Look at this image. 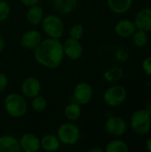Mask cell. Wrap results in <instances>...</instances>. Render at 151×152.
<instances>
[{"mask_svg": "<svg viewBox=\"0 0 151 152\" xmlns=\"http://www.w3.org/2000/svg\"><path fill=\"white\" fill-rule=\"evenodd\" d=\"M8 84H9L8 77L4 73L0 72V93L6 89V87L8 86Z\"/></svg>", "mask_w": 151, "mask_h": 152, "instance_id": "cell-27", "label": "cell"}, {"mask_svg": "<svg viewBox=\"0 0 151 152\" xmlns=\"http://www.w3.org/2000/svg\"><path fill=\"white\" fill-rule=\"evenodd\" d=\"M127 97L126 90L122 86H113L109 87L103 94V101L106 105L116 108L122 105Z\"/></svg>", "mask_w": 151, "mask_h": 152, "instance_id": "cell-6", "label": "cell"}, {"mask_svg": "<svg viewBox=\"0 0 151 152\" xmlns=\"http://www.w3.org/2000/svg\"><path fill=\"white\" fill-rule=\"evenodd\" d=\"M41 149L44 151H56L61 147V142L57 135L54 134H45L40 139Z\"/></svg>", "mask_w": 151, "mask_h": 152, "instance_id": "cell-18", "label": "cell"}, {"mask_svg": "<svg viewBox=\"0 0 151 152\" xmlns=\"http://www.w3.org/2000/svg\"><path fill=\"white\" fill-rule=\"evenodd\" d=\"M82 114L81 105L77 103L76 102L69 103L64 109V116L70 122L77 121Z\"/></svg>", "mask_w": 151, "mask_h": 152, "instance_id": "cell-20", "label": "cell"}, {"mask_svg": "<svg viewBox=\"0 0 151 152\" xmlns=\"http://www.w3.org/2000/svg\"><path fill=\"white\" fill-rule=\"evenodd\" d=\"M57 137L61 143L65 145L76 144L81 136L79 127L72 122L61 124L57 129Z\"/></svg>", "mask_w": 151, "mask_h": 152, "instance_id": "cell-4", "label": "cell"}, {"mask_svg": "<svg viewBox=\"0 0 151 152\" xmlns=\"http://www.w3.org/2000/svg\"><path fill=\"white\" fill-rule=\"evenodd\" d=\"M46 1H53V0H46Z\"/></svg>", "mask_w": 151, "mask_h": 152, "instance_id": "cell-34", "label": "cell"}, {"mask_svg": "<svg viewBox=\"0 0 151 152\" xmlns=\"http://www.w3.org/2000/svg\"><path fill=\"white\" fill-rule=\"evenodd\" d=\"M136 29L137 28L134 21L130 20H121L115 26V31L117 35L124 38L132 37Z\"/></svg>", "mask_w": 151, "mask_h": 152, "instance_id": "cell-15", "label": "cell"}, {"mask_svg": "<svg viewBox=\"0 0 151 152\" xmlns=\"http://www.w3.org/2000/svg\"><path fill=\"white\" fill-rule=\"evenodd\" d=\"M20 91L23 96L28 99H32L33 97L40 94L41 82L35 77H28L22 81Z\"/></svg>", "mask_w": 151, "mask_h": 152, "instance_id": "cell-9", "label": "cell"}, {"mask_svg": "<svg viewBox=\"0 0 151 152\" xmlns=\"http://www.w3.org/2000/svg\"><path fill=\"white\" fill-rule=\"evenodd\" d=\"M24 5L26 6H31L34 4H37V3L39 2V0H20Z\"/></svg>", "mask_w": 151, "mask_h": 152, "instance_id": "cell-29", "label": "cell"}, {"mask_svg": "<svg viewBox=\"0 0 151 152\" xmlns=\"http://www.w3.org/2000/svg\"><path fill=\"white\" fill-rule=\"evenodd\" d=\"M11 13V6L5 0H0V22L8 19Z\"/></svg>", "mask_w": 151, "mask_h": 152, "instance_id": "cell-25", "label": "cell"}, {"mask_svg": "<svg viewBox=\"0 0 151 152\" xmlns=\"http://www.w3.org/2000/svg\"><path fill=\"white\" fill-rule=\"evenodd\" d=\"M146 147H147V150L150 152H151V137L147 141V143H146Z\"/></svg>", "mask_w": 151, "mask_h": 152, "instance_id": "cell-33", "label": "cell"}, {"mask_svg": "<svg viewBox=\"0 0 151 152\" xmlns=\"http://www.w3.org/2000/svg\"><path fill=\"white\" fill-rule=\"evenodd\" d=\"M69 37H71V38L80 40L85 35V28H84V26L82 24H79V23L74 24L69 28Z\"/></svg>", "mask_w": 151, "mask_h": 152, "instance_id": "cell-24", "label": "cell"}, {"mask_svg": "<svg viewBox=\"0 0 151 152\" xmlns=\"http://www.w3.org/2000/svg\"><path fill=\"white\" fill-rule=\"evenodd\" d=\"M89 152H103V150L102 149H101V148H92V149H90Z\"/></svg>", "mask_w": 151, "mask_h": 152, "instance_id": "cell-32", "label": "cell"}, {"mask_svg": "<svg viewBox=\"0 0 151 152\" xmlns=\"http://www.w3.org/2000/svg\"><path fill=\"white\" fill-rule=\"evenodd\" d=\"M36 61L46 69H57L64 60L63 45L60 39L45 38L33 50Z\"/></svg>", "mask_w": 151, "mask_h": 152, "instance_id": "cell-1", "label": "cell"}, {"mask_svg": "<svg viewBox=\"0 0 151 152\" xmlns=\"http://www.w3.org/2000/svg\"><path fill=\"white\" fill-rule=\"evenodd\" d=\"M44 12L43 8L37 4L28 6V10L26 12L27 21L33 26H37V25L41 24V22L44 19Z\"/></svg>", "mask_w": 151, "mask_h": 152, "instance_id": "cell-16", "label": "cell"}, {"mask_svg": "<svg viewBox=\"0 0 151 152\" xmlns=\"http://www.w3.org/2000/svg\"><path fill=\"white\" fill-rule=\"evenodd\" d=\"M133 130L139 135H144L151 128V117L145 110L134 111L130 120Z\"/></svg>", "mask_w": 151, "mask_h": 152, "instance_id": "cell-5", "label": "cell"}, {"mask_svg": "<svg viewBox=\"0 0 151 152\" xmlns=\"http://www.w3.org/2000/svg\"><path fill=\"white\" fill-rule=\"evenodd\" d=\"M107 3L111 12L117 14H123L130 10L133 0H108Z\"/></svg>", "mask_w": 151, "mask_h": 152, "instance_id": "cell-19", "label": "cell"}, {"mask_svg": "<svg viewBox=\"0 0 151 152\" xmlns=\"http://www.w3.org/2000/svg\"><path fill=\"white\" fill-rule=\"evenodd\" d=\"M4 107L6 113L13 118H22L27 113L28 110V105L24 97L15 93L9 94L4 98Z\"/></svg>", "mask_w": 151, "mask_h": 152, "instance_id": "cell-2", "label": "cell"}, {"mask_svg": "<svg viewBox=\"0 0 151 152\" xmlns=\"http://www.w3.org/2000/svg\"><path fill=\"white\" fill-rule=\"evenodd\" d=\"M142 69H143L144 72L148 76H150L151 77V56L147 57L143 61V62H142Z\"/></svg>", "mask_w": 151, "mask_h": 152, "instance_id": "cell-28", "label": "cell"}, {"mask_svg": "<svg viewBox=\"0 0 151 152\" xmlns=\"http://www.w3.org/2000/svg\"><path fill=\"white\" fill-rule=\"evenodd\" d=\"M43 40L41 33L36 29H29L25 31L20 38V45L22 47L34 50Z\"/></svg>", "mask_w": 151, "mask_h": 152, "instance_id": "cell-12", "label": "cell"}, {"mask_svg": "<svg viewBox=\"0 0 151 152\" xmlns=\"http://www.w3.org/2000/svg\"><path fill=\"white\" fill-rule=\"evenodd\" d=\"M4 45H5V42H4V39L3 37V36L0 35V53L3 51L4 47Z\"/></svg>", "mask_w": 151, "mask_h": 152, "instance_id": "cell-30", "label": "cell"}, {"mask_svg": "<svg viewBox=\"0 0 151 152\" xmlns=\"http://www.w3.org/2000/svg\"><path fill=\"white\" fill-rule=\"evenodd\" d=\"M64 55L73 61L78 60L83 55V46L80 43V40H77L71 37H69L62 43Z\"/></svg>", "mask_w": 151, "mask_h": 152, "instance_id": "cell-10", "label": "cell"}, {"mask_svg": "<svg viewBox=\"0 0 151 152\" xmlns=\"http://www.w3.org/2000/svg\"><path fill=\"white\" fill-rule=\"evenodd\" d=\"M104 128L106 132L115 137H119L125 134L127 129V125L125 121L120 117L111 116L109 117L104 124Z\"/></svg>", "mask_w": 151, "mask_h": 152, "instance_id": "cell-8", "label": "cell"}, {"mask_svg": "<svg viewBox=\"0 0 151 152\" xmlns=\"http://www.w3.org/2000/svg\"><path fill=\"white\" fill-rule=\"evenodd\" d=\"M41 24L44 32L48 37L60 39L64 34V23L62 20L56 14H47L44 16Z\"/></svg>", "mask_w": 151, "mask_h": 152, "instance_id": "cell-3", "label": "cell"}, {"mask_svg": "<svg viewBox=\"0 0 151 152\" xmlns=\"http://www.w3.org/2000/svg\"><path fill=\"white\" fill-rule=\"evenodd\" d=\"M19 140L12 135L4 134L0 136V152H20Z\"/></svg>", "mask_w": 151, "mask_h": 152, "instance_id": "cell-14", "label": "cell"}, {"mask_svg": "<svg viewBox=\"0 0 151 152\" xmlns=\"http://www.w3.org/2000/svg\"><path fill=\"white\" fill-rule=\"evenodd\" d=\"M0 65H1V60H0Z\"/></svg>", "mask_w": 151, "mask_h": 152, "instance_id": "cell-35", "label": "cell"}, {"mask_svg": "<svg viewBox=\"0 0 151 152\" xmlns=\"http://www.w3.org/2000/svg\"><path fill=\"white\" fill-rule=\"evenodd\" d=\"M105 151L107 152H128L129 147L126 142L122 140L116 139L110 141L105 148Z\"/></svg>", "mask_w": 151, "mask_h": 152, "instance_id": "cell-21", "label": "cell"}, {"mask_svg": "<svg viewBox=\"0 0 151 152\" xmlns=\"http://www.w3.org/2000/svg\"><path fill=\"white\" fill-rule=\"evenodd\" d=\"M134 23L137 29L151 31V8H144L139 11L135 16Z\"/></svg>", "mask_w": 151, "mask_h": 152, "instance_id": "cell-13", "label": "cell"}, {"mask_svg": "<svg viewBox=\"0 0 151 152\" xmlns=\"http://www.w3.org/2000/svg\"><path fill=\"white\" fill-rule=\"evenodd\" d=\"M93 97V89L92 86L86 82H80L77 84L73 91L74 102L79 105L88 104Z\"/></svg>", "mask_w": 151, "mask_h": 152, "instance_id": "cell-7", "label": "cell"}, {"mask_svg": "<svg viewBox=\"0 0 151 152\" xmlns=\"http://www.w3.org/2000/svg\"><path fill=\"white\" fill-rule=\"evenodd\" d=\"M132 40L136 47H143L147 45L149 41L148 32L141 29H136V31L132 36Z\"/></svg>", "mask_w": 151, "mask_h": 152, "instance_id": "cell-22", "label": "cell"}, {"mask_svg": "<svg viewBox=\"0 0 151 152\" xmlns=\"http://www.w3.org/2000/svg\"><path fill=\"white\" fill-rule=\"evenodd\" d=\"M30 105L36 112H43L47 108V101L44 96L38 94L31 99Z\"/></svg>", "mask_w": 151, "mask_h": 152, "instance_id": "cell-23", "label": "cell"}, {"mask_svg": "<svg viewBox=\"0 0 151 152\" xmlns=\"http://www.w3.org/2000/svg\"><path fill=\"white\" fill-rule=\"evenodd\" d=\"M145 110L147 111V113H148V114H149V115H150V116L151 117V102H149V103L147 104Z\"/></svg>", "mask_w": 151, "mask_h": 152, "instance_id": "cell-31", "label": "cell"}, {"mask_svg": "<svg viewBox=\"0 0 151 152\" xmlns=\"http://www.w3.org/2000/svg\"><path fill=\"white\" fill-rule=\"evenodd\" d=\"M19 142L22 151L36 152L41 149L39 137L32 133L24 134L20 138Z\"/></svg>", "mask_w": 151, "mask_h": 152, "instance_id": "cell-11", "label": "cell"}, {"mask_svg": "<svg viewBox=\"0 0 151 152\" xmlns=\"http://www.w3.org/2000/svg\"><path fill=\"white\" fill-rule=\"evenodd\" d=\"M118 70L119 69H112L108 70L105 73V78L107 80H109V82H115L117 79H118L120 77H118V75H117Z\"/></svg>", "mask_w": 151, "mask_h": 152, "instance_id": "cell-26", "label": "cell"}, {"mask_svg": "<svg viewBox=\"0 0 151 152\" xmlns=\"http://www.w3.org/2000/svg\"><path fill=\"white\" fill-rule=\"evenodd\" d=\"M53 6L59 13L69 14L77 8V0H53Z\"/></svg>", "mask_w": 151, "mask_h": 152, "instance_id": "cell-17", "label": "cell"}]
</instances>
